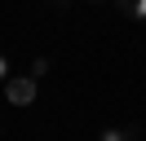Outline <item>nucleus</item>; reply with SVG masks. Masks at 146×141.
Masks as SVG:
<instances>
[{
  "instance_id": "f257e3e1",
  "label": "nucleus",
  "mask_w": 146,
  "mask_h": 141,
  "mask_svg": "<svg viewBox=\"0 0 146 141\" xmlns=\"http://www.w3.org/2000/svg\"><path fill=\"white\" fill-rule=\"evenodd\" d=\"M36 93H40V79L36 75H13L9 84H5V97H9L13 106H31Z\"/></svg>"
},
{
  "instance_id": "f03ea898",
  "label": "nucleus",
  "mask_w": 146,
  "mask_h": 141,
  "mask_svg": "<svg viewBox=\"0 0 146 141\" xmlns=\"http://www.w3.org/2000/svg\"><path fill=\"white\" fill-rule=\"evenodd\" d=\"M119 9V18H128L133 26H146V0H111Z\"/></svg>"
},
{
  "instance_id": "7ed1b4c3",
  "label": "nucleus",
  "mask_w": 146,
  "mask_h": 141,
  "mask_svg": "<svg viewBox=\"0 0 146 141\" xmlns=\"http://www.w3.org/2000/svg\"><path fill=\"white\" fill-rule=\"evenodd\" d=\"M98 141H142V128H133V123L128 128H102Z\"/></svg>"
},
{
  "instance_id": "20e7f679",
  "label": "nucleus",
  "mask_w": 146,
  "mask_h": 141,
  "mask_svg": "<svg viewBox=\"0 0 146 141\" xmlns=\"http://www.w3.org/2000/svg\"><path fill=\"white\" fill-rule=\"evenodd\" d=\"M9 79H13V62H9V57H5V53H0V88L9 84Z\"/></svg>"
},
{
  "instance_id": "39448f33",
  "label": "nucleus",
  "mask_w": 146,
  "mask_h": 141,
  "mask_svg": "<svg viewBox=\"0 0 146 141\" xmlns=\"http://www.w3.org/2000/svg\"><path fill=\"white\" fill-rule=\"evenodd\" d=\"M31 75H36V79H40V75H49V62H44V57H36V62H31Z\"/></svg>"
},
{
  "instance_id": "423d86ee",
  "label": "nucleus",
  "mask_w": 146,
  "mask_h": 141,
  "mask_svg": "<svg viewBox=\"0 0 146 141\" xmlns=\"http://www.w3.org/2000/svg\"><path fill=\"white\" fill-rule=\"evenodd\" d=\"M53 9H58V13H66V9H71V0H53Z\"/></svg>"
},
{
  "instance_id": "0eeeda50",
  "label": "nucleus",
  "mask_w": 146,
  "mask_h": 141,
  "mask_svg": "<svg viewBox=\"0 0 146 141\" xmlns=\"http://www.w3.org/2000/svg\"><path fill=\"white\" fill-rule=\"evenodd\" d=\"M93 5H111V0H93Z\"/></svg>"
}]
</instances>
